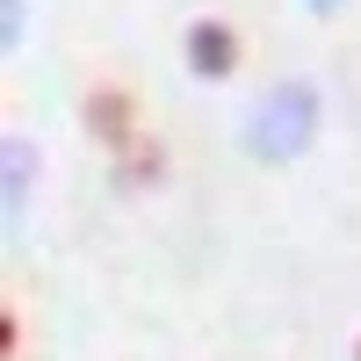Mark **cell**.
I'll return each mask as SVG.
<instances>
[{
	"instance_id": "obj_1",
	"label": "cell",
	"mask_w": 361,
	"mask_h": 361,
	"mask_svg": "<svg viewBox=\"0 0 361 361\" xmlns=\"http://www.w3.org/2000/svg\"><path fill=\"white\" fill-rule=\"evenodd\" d=\"M188 58H195V73L224 80V73H231V58H238V37H231L224 22H195V29H188Z\"/></svg>"
},
{
	"instance_id": "obj_2",
	"label": "cell",
	"mask_w": 361,
	"mask_h": 361,
	"mask_svg": "<svg viewBox=\"0 0 361 361\" xmlns=\"http://www.w3.org/2000/svg\"><path fill=\"white\" fill-rule=\"evenodd\" d=\"M137 123V102H123V94H109V87H102V94H94V130L102 137H123Z\"/></svg>"
}]
</instances>
